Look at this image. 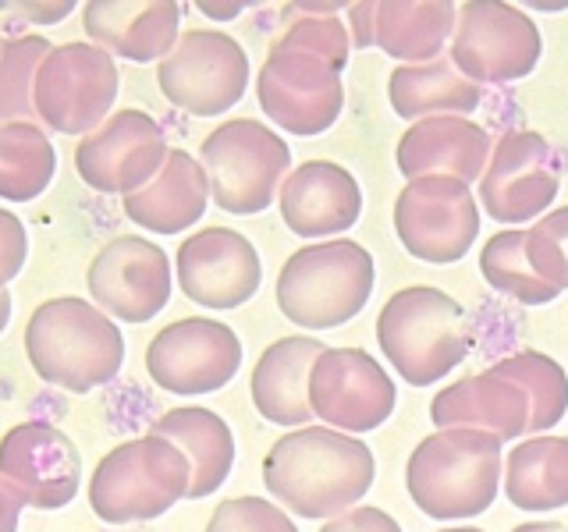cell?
I'll return each instance as SVG.
<instances>
[{"mask_svg":"<svg viewBox=\"0 0 568 532\" xmlns=\"http://www.w3.org/2000/svg\"><path fill=\"white\" fill-rule=\"evenodd\" d=\"M568 412V372L544 351H515L490 369L444 387L430 405L437 430H479L519 440Z\"/></svg>","mask_w":568,"mask_h":532,"instance_id":"1","label":"cell"},{"mask_svg":"<svg viewBox=\"0 0 568 532\" xmlns=\"http://www.w3.org/2000/svg\"><path fill=\"white\" fill-rule=\"evenodd\" d=\"M373 469L366 440L331 426H302L266 451L263 483L298 519H337L369 493Z\"/></svg>","mask_w":568,"mask_h":532,"instance_id":"2","label":"cell"},{"mask_svg":"<svg viewBox=\"0 0 568 532\" xmlns=\"http://www.w3.org/2000/svg\"><path fill=\"white\" fill-rule=\"evenodd\" d=\"M26 355L36 377L50 387L89 395L111 383L124 366V337L89 298H50L29 316Z\"/></svg>","mask_w":568,"mask_h":532,"instance_id":"3","label":"cell"},{"mask_svg":"<svg viewBox=\"0 0 568 532\" xmlns=\"http://www.w3.org/2000/svg\"><path fill=\"white\" fill-rule=\"evenodd\" d=\"M405 487L437 522L476 519L501 490V440L479 430H437L408 458Z\"/></svg>","mask_w":568,"mask_h":532,"instance_id":"4","label":"cell"},{"mask_svg":"<svg viewBox=\"0 0 568 532\" xmlns=\"http://www.w3.org/2000/svg\"><path fill=\"white\" fill-rule=\"evenodd\" d=\"M377 341L405 383L430 387L469 355L473 327L452 295L416 284L387 298L377 316Z\"/></svg>","mask_w":568,"mask_h":532,"instance_id":"5","label":"cell"},{"mask_svg":"<svg viewBox=\"0 0 568 532\" xmlns=\"http://www.w3.org/2000/svg\"><path fill=\"white\" fill-rule=\"evenodd\" d=\"M373 295V256L359 242H313L277 274V309L306 330H334L355 319Z\"/></svg>","mask_w":568,"mask_h":532,"instance_id":"6","label":"cell"},{"mask_svg":"<svg viewBox=\"0 0 568 532\" xmlns=\"http://www.w3.org/2000/svg\"><path fill=\"white\" fill-rule=\"evenodd\" d=\"M192 487V466L182 448L146 433L124 440L100 458L89 479V508L106 525H135L160 519Z\"/></svg>","mask_w":568,"mask_h":532,"instance_id":"7","label":"cell"},{"mask_svg":"<svg viewBox=\"0 0 568 532\" xmlns=\"http://www.w3.org/2000/svg\"><path fill=\"white\" fill-rule=\"evenodd\" d=\"M200 164L213 203L235 217H256L274 203V192L292 167V150L266 124L235 117L203 139Z\"/></svg>","mask_w":568,"mask_h":532,"instance_id":"8","label":"cell"},{"mask_svg":"<svg viewBox=\"0 0 568 532\" xmlns=\"http://www.w3.org/2000/svg\"><path fill=\"white\" fill-rule=\"evenodd\" d=\"M342 71L345 68L324 58V53L277 35L256 79L263 114L292 135H324L327 129H334L345 106Z\"/></svg>","mask_w":568,"mask_h":532,"instance_id":"9","label":"cell"},{"mask_svg":"<svg viewBox=\"0 0 568 532\" xmlns=\"http://www.w3.org/2000/svg\"><path fill=\"white\" fill-rule=\"evenodd\" d=\"M118 64L93 43H61L36 71L32 111L43 129L61 135H89L118 100Z\"/></svg>","mask_w":568,"mask_h":532,"instance_id":"10","label":"cell"},{"mask_svg":"<svg viewBox=\"0 0 568 532\" xmlns=\"http://www.w3.org/2000/svg\"><path fill=\"white\" fill-rule=\"evenodd\" d=\"M156 85L168 103L195 117L231 111L248 85V58L239 40L213 29H189L156 68Z\"/></svg>","mask_w":568,"mask_h":532,"instance_id":"11","label":"cell"},{"mask_svg":"<svg viewBox=\"0 0 568 532\" xmlns=\"http://www.w3.org/2000/svg\"><path fill=\"white\" fill-rule=\"evenodd\" d=\"M540 50V29L529 14L494 0H469L458 8L448 58L479 85L526 79L537 68Z\"/></svg>","mask_w":568,"mask_h":532,"instance_id":"12","label":"cell"},{"mask_svg":"<svg viewBox=\"0 0 568 532\" xmlns=\"http://www.w3.org/2000/svg\"><path fill=\"white\" fill-rule=\"evenodd\" d=\"M395 231L408 256L423 263H458L479 235V206L458 177H416L395 200Z\"/></svg>","mask_w":568,"mask_h":532,"instance_id":"13","label":"cell"},{"mask_svg":"<svg viewBox=\"0 0 568 532\" xmlns=\"http://www.w3.org/2000/svg\"><path fill=\"white\" fill-rule=\"evenodd\" d=\"M93 306L121 324H150L171 301V259L156 242L118 235L93 256L85 270Z\"/></svg>","mask_w":568,"mask_h":532,"instance_id":"14","label":"cell"},{"mask_svg":"<svg viewBox=\"0 0 568 532\" xmlns=\"http://www.w3.org/2000/svg\"><path fill=\"white\" fill-rule=\"evenodd\" d=\"M398 390L363 348H324L310 369V408L337 433H369L395 412Z\"/></svg>","mask_w":568,"mask_h":532,"instance_id":"15","label":"cell"},{"mask_svg":"<svg viewBox=\"0 0 568 532\" xmlns=\"http://www.w3.org/2000/svg\"><path fill=\"white\" fill-rule=\"evenodd\" d=\"M242 341L227 324L206 316L174 319L146 348V372L171 395H210L235 380Z\"/></svg>","mask_w":568,"mask_h":532,"instance_id":"16","label":"cell"},{"mask_svg":"<svg viewBox=\"0 0 568 532\" xmlns=\"http://www.w3.org/2000/svg\"><path fill=\"white\" fill-rule=\"evenodd\" d=\"M561 188V160L540 132H508L497 139L479 177V203L497 224L544 217Z\"/></svg>","mask_w":568,"mask_h":532,"instance_id":"17","label":"cell"},{"mask_svg":"<svg viewBox=\"0 0 568 532\" xmlns=\"http://www.w3.org/2000/svg\"><path fill=\"white\" fill-rule=\"evenodd\" d=\"M164 129L146 111H118L97 132L82 135L75 171L82 182L103 195H135L160 174L168 160Z\"/></svg>","mask_w":568,"mask_h":532,"instance_id":"18","label":"cell"},{"mask_svg":"<svg viewBox=\"0 0 568 532\" xmlns=\"http://www.w3.org/2000/svg\"><path fill=\"white\" fill-rule=\"evenodd\" d=\"M0 479L40 511L75 501L82 487V458L64 430L50 422H18L0 440Z\"/></svg>","mask_w":568,"mask_h":532,"instance_id":"19","label":"cell"},{"mask_svg":"<svg viewBox=\"0 0 568 532\" xmlns=\"http://www.w3.org/2000/svg\"><path fill=\"white\" fill-rule=\"evenodd\" d=\"M260 253L231 227H206L178 245V288L206 309H239L260 291Z\"/></svg>","mask_w":568,"mask_h":532,"instance_id":"20","label":"cell"},{"mask_svg":"<svg viewBox=\"0 0 568 532\" xmlns=\"http://www.w3.org/2000/svg\"><path fill=\"white\" fill-rule=\"evenodd\" d=\"M455 18L458 8L452 0H366L348 8L352 47H381L387 58L426 64L440 58Z\"/></svg>","mask_w":568,"mask_h":532,"instance_id":"21","label":"cell"},{"mask_svg":"<svg viewBox=\"0 0 568 532\" xmlns=\"http://www.w3.org/2000/svg\"><path fill=\"white\" fill-rule=\"evenodd\" d=\"M281 217L298 238H331L359 221L363 188L342 164L306 160L281 182Z\"/></svg>","mask_w":568,"mask_h":532,"instance_id":"22","label":"cell"},{"mask_svg":"<svg viewBox=\"0 0 568 532\" xmlns=\"http://www.w3.org/2000/svg\"><path fill=\"white\" fill-rule=\"evenodd\" d=\"M182 11L174 0H93L82 11V25L93 47L146 64L174 50Z\"/></svg>","mask_w":568,"mask_h":532,"instance_id":"23","label":"cell"},{"mask_svg":"<svg viewBox=\"0 0 568 532\" xmlns=\"http://www.w3.org/2000/svg\"><path fill=\"white\" fill-rule=\"evenodd\" d=\"M398 171L416 177H458L476 182L487 171L490 135L469 117H426L416 121L398 142Z\"/></svg>","mask_w":568,"mask_h":532,"instance_id":"24","label":"cell"},{"mask_svg":"<svg viewBox=\"0 0 568 532\" xmlns=\"http://www.w3.org/2000/svg\"><path fill=\"white\" fill-rule=\"evenodd\" d=\"M327 345L316 337H281L260 355L253 366V405L274 426H306L313 419L310 408V369L324 355Z\"/></svg>","mask_w":568,"mask_h":532,"instance_id":"25","label":"cell"},{"mask_svg":"<svg viewBox=\"0 0 568 532\" xmlns=\"http://www.w3.org/2000/svg\"><path fill=\"white\" fill-rule=\"evenodd\" d=\"M210 182L203 164L185 150H171L164 167L146 188L124 195V217L153 231V235H178L189 231L206 213Z\"/></svg>","mask_w":568,"mask_h":532,"instance_id":"26","label":"cell"},{"mask_svg":"<svg viewBox=\"0 0 568 532\" xmlns=\"http://www.w3.org/2000/svg\"><path fill=\"white\" fill-rule=\"evenodd\" d=\"M387 100L405 121L466 117L479 106V85L455 68L448 53L426 64H402L387 79Z\"/></svg>","mask_w":568,"mask_h":532,"instance_id":"27","label":"cell"},{"mask_svg":"<svg viewBox=\"0 0 568 532\" xmlns=\"http://www.w3.org/2000/svg\"><path fill=\"white\" fill-rule=\"evenodd\" d=\"M153 433L185 451L192 466L189 501H203V497L217 493L231 469H235V437H231V426L217 412H210V408H174V412L156 419Z\"/></svg>","mask_w":568,"mask_h":532,"instance_id":"28","label":"cell"},{"mask_svg":"<svg viewBox=\"0 0 568 532\" xmlns=\"http://www.w3.org/2000/svg\"><path fill=\"white\" fill-rule=\"evenodd\" d=\"M505 497L519 511L568 508V437H529L505 458Z\"/></svg>","mask_w":568,"mask_h":532,"instance_id":"29","label":"cell"},{"mask_svg":"<svg viewBox=\"0 0 568 532\" xmlns=\"http://www.w3.org/2000/svg\"><path fill=\"white\" fill-rule=\"evenodd\" d=\"M58 171V153L32 121L0 124V200L32 203L43 195Z\"/></svg>","mask_w":568,"mask_h":532,"instance_id":"30","label":"cell"},{"mask_svg":"<svg viewBox=\"0 0 568 532\" xmlns=\"http://www.w3.org/2000/svg\"><path fill=\"white\" fill-rule=\"evenodd\" d=\"M479 274L494 291H501L523 306H547L561 291L550 288L537 277L526 259V231H497V235L479 248Z\"/></svg>","mask_w":568,"mask_h":532,"instance_id":"31","label":"cell"},{"mask_svg":"<svg viewBox=\"0 0 568 532\" xmlns=\"http://www.w3.org/2000/svg\"><path fill=\"white\" fill-rule=\"evenodd\" d=\"M50 50L53 43L43 35H14V40L0 43V124L29 121L36 114L32 82Z\"/></svg>","mask_w":568,"mask_h":532,"instance_id":"32","label":"cell"},{"mask_svg":"<svg viewBox=\"0 0 568 532\" xmlns=\"http://www.w3.org/2000/svg\"><path fill=\"white\" fill-rule=\"evenodd\" d=\"M526 259L550 288L568 291V206H558L526 231Z\"/></svg>","mask_w":568,"mask_h":532,"instance_id":"33","label":"cell"},{"mask_svg":"<svg viewBox=\"0 0 568 532\" xmlns=\"http://www.w3.org/2000/svg\"><path fill=\"white\" fill-rule=\"evenodd\" d=\"M206 532H298V525L266 497H231L217 504Z\"/></svg>","mask_w":568,"mask_h":532,"instance_id":"34","label":"cell"},{"mask_svg":"<svg viewBox=\"0 0 568 532\" xmlns=\"http://www.w3.org/2000/svg\"><path fill=\"white\" fill-rule=\"evenodd\" d=\"M26 256H29V238H26L22 221L0 206V291L22 274Z\"/></svg>","mask_w":568,"mask_h":532,"instance_id":"35","label":"cell"},{"mask_svg":"<svg viewBox=\"0 0 568 532\" xmlns=\"http://www.w3.org/2000/svg\"><path fill=\"white\" fill-rule=\"evenodd\" d=\"M320 532H402V525L390 519L387 511L359 504V508H352L345 514H337V519H331Z\"/></svg>","mask_w":568,"mask_h":532,"instance_id":"36","label":"cell"},{"mask_svg":"<svg viewBox=\"0 0 568 532\" xmlns=\"http://www.w3.org/2000/svg\"><path fill=\"white\" fill-rule=\"evenodd\" d=\"M22 508H26V497L18 493L8 479H0V532H18Z\"/></svg>","mask_w":568,"mask_h":532,"instance_id":"37","label":"cell"},{"mask_svg":"<svg viewBox=\"0 0 568 532\" xmlns=\"http://www.w3.org/2000/svg\"><path fill=\"white\" fill-rule=\"evenodd\" d=\"M11 11H26L22 18L26 22H61V18H68V11L75 8L71 0H61V4H8Z\"/></svg>","mask_w":568,"mask_h":532,"instance_id":"38","label":"cell"},{"mask_svg":"<svg viewBox=\"0 0 568 532\" xmlns=\"http://www.w3.org/2000/svg\"><path fill=\"white\" fill-rule=\"evenodd\" d=\"M511 532H568L558 522H526V525H515Z\"/></svg>","mask_w":568,"mask_h":532,"instance_id":"39","label":"cell"},{"mask_svg":"<svg viewBox=\"0 0 568 532\" xmlns=\"http://www.w3.org/2000/svg\"><path fill=\"white\" fill-rule=\"evenodd\" d=\"M8 319H11V295L0 291V334L8 330Z\"/></svg>","mask_w":568,"mask_h":532,"instance_id":"40","label":"cell"},{"mask_svg":"<svg viewBox=\"0 0 568 532\" xmlns=\"http://www.w3.org/2000/svg\"><path fill=\"white\" fill-rule=\"evenodd\" d=\"M200 8H203V11H210L213 18H235V14L242 11L239 4H231V8H213V4H200Z\"/></svg>","mask_w":568,"mask_h":532,"instance_id":"41","label":"cell"},{"mask_svg":"<svg viewBox=\"0 0 568 532\" xmlns=\"http://www.w3.org/2000/svg\"><path fill=\"white\" fill-rule=\"evenodd\" d=\"M440 532H484V529H473V525H455V529H440Z\"/></svg>","mask_w":568,"mask_h":532,"instance_id":"42","label":"cell"}]
</instances>
